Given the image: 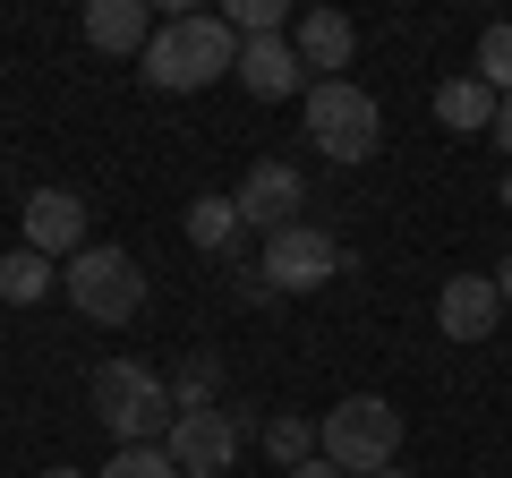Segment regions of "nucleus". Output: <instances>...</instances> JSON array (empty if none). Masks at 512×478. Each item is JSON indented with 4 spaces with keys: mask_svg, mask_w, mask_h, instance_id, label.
Wrapping results in <instances>:
<instances>
[{
    "mask_svg": "<svg viewBox=\"0 0 512 478\" xmlns=\"http://www.w3.org/2000/svg\"><path fill=\"white\" fill-rule=\"evenodd\" d=\"M239 231H248V222H239V197H222V188H205V197L188 205V248H205V257H231Z\"/></svg>",
    "mask_w": 512,
    "mask_h": 478,
    "instance_id": "nucleus-15",
    "label": "nucleus"
},
{
    "mask_svg": "<svg viewBox=\"0 0 512 478\" xmlns=\"http://www.w3.org/2000/svg\"><path fill=\"white\" fill-rule=\"evenodd\" d=\"M316 453H325L333 470H350V478L393 470V453H402V410L384 402V393H350V402H333L325 419H316Z\"/></svg>",
    "mask_w": 512,
    "mask_h": 478,
    "instance_id": "nucleus-3",
    "label": "nucleus"
},
{
    "mask_svg": "<svg viewBox=\"0 0 512 478\" xmlns=\"http://www.w3.org/2000/svg\"><path fill=\"white\" fill-rule=\"evenodd\" d=\"M265 444H274V461H282V470L316 461V427H308V419H274V427H265Z\"/></svg>",
    "mask_w": 512,
    "mask_h": 478,
    "instance_id": "nucleus-19",
    "label": "nucleus"
},
{
    "mask_svg": "<svg viewBox=\"0 0 512 478\" xmlns=\"http://www.w3.org/2000/svg\"><path fill=\"white\" fill-rule=\"evenodd\" d=\"M163 453L180 461V478H231L239 461V419L231 410H180L163 436Z\"/></svg>",
    "mask_w": 512,
    "mask_h": 478,
    "instance_id": "nucleus-7",
    "label": "nucleus"
},
{
    "mask_svg": "<svg viewBox=\"0 0 512 478\" xmlns=\"http://www.w3.org/2000/svg\"><path fill=\"white\" fill-rule=\"evenodd\" d=\"M231 197H239V222H248V231L274 239V231H291V222H299V205H308V180H299L291 163H256L248 180L231 188Z\"/></svg>",
    "mask_w": 512,
    "mask_h": 478,
    "instance_id": "nucleus-8",
    "label": "nucleus"
},
{
    "mask_svg": "<svg viewBox=\"0 0 512 478\" xmlns=\"http://www.w3.org/2000/svg\"><path fill=\"white\" fill-rule=\"evenodd\" d=\"M86 402H94V419L111 427L120 444H163L171 436V385L146 368V359H103V368L86 376Z\"/></svg>",
    "mask_w": 512,
    "mask_h": 478,
    "instance_id": "nucleus-2",
    "label": "nucleus"
},
{
    "mask_svg": "<svg viewBox=\"0 0 512 478\" xmlns=\"http://www.w3.org/2000/svg\"><path fill=\"white\" fill-rule=\"evenodd\" d=\"M470 77H487L495 94H512V26H487V35H478V69Z\"/></svg>",
    "mask_w": 512,
    "mask_h": 478,
    "instance_id": "nucleus-18",
    "label": "nucleus"
},
{
    "mask_svg": "<svg viewBox=\"0 0 512 478\" xmlns=\"http://www.w3.org/2000/svg\"><path fill=\"white\" fill-rule=\"evenodd\" d=\"M239 52H248V43L231 35V18H197V9H180V18L154 26V43L137 52V69H146L154 94H197V86H214L222 69H239Z\"/></svg>",
    "mask_w": 512,
    "mask_h": 478,
    "instance_id": "nucleus-1",
    "label": "nucleus"
},
{
    "mask_svg": "<svg viewBox=\"0 0 512 478\" xmlns=\"http://www.w3.org/2000/svg\"><path fill=\"white\" fill-rule=\"evenodd\" d=\"M239 86H248L256 103H291V94L316 86V77H308V60H299L291 35H256L248 52H239Z\"/></svg>",
    "mask_w": 512,
    "mask_h": 478,
    "instance_id": "nucleus-11",
    "label": "nucleus"
},
{
    "mask_svg": "<svg viewBox=\"0 0 512 478\" xmlns=\"http://www.w3.org/2000/svg\"><path fill=\"white\" fill-rule=\"evenodd\" d=\"M495 111H504V94H495L487 77H453V86H436V120H444L453 137L495 129Z\"/></svg>",
    "mask_w": 512,
    "mask_h": 478,
    "instance_id": "nucleus-14",
    "label": "nucleus"
},
{
    "mask_svg": "<svg viewBox=\"0 0 512 478\" xmlns=\"http://www.w3.org/2000/svg\"><path fill=\"white\" fill-rule=\"evenodd\" d=\"M308 137H316V154H333V163H376V146H384V111H376V94L367 86H350V77H325V86H308Z\"/></svg>",
    "mask_w": 512,
    "mask_h": 478,
    "instance_id": "nucleus-5",
    "label": "nucleus"
},
{
    "mask_svg": "<svg viewBox=\"0 0 512 478\" xmlns=\"http://www.w3.org/2000/svg\"><path fill=\"white\" fill-rule=\"evenodd\" d=\"M26 248L35 257H77L86 248V197L77 188H35L26 197Z\"/></svg>",
    "mask_w": 512,
    "mask_h": 478,
    "instance_id": "nucleus-10",
    "label": "nucleus"
},
{
    "mask_svg": "<svg viewBox=\"0 0 512 478\" xmlns=\"http://www.w3.org/2000/svg\"><path fill=\"white\" fill-rule=\"evenodd\" d=\"M291 43H299V60H308V77L325 86L333 69H350V52H359V35H350V18L342 9H308V18L291 26Z\"/></svg>",
    "mask_w": 512,
    "mask_h": 478,
    "instance_id": "nucleus-12",
    "label": "nucleus"
},
{
    "mask_svg": "<svg viewBox=\"0 0 512 478\" xmlns=\"http://www.w3.org/2000/svg\"><path fill=\"white\" fill-rule=\"evenodd\" d=\"M333 274H342V248H333V231H316V222H291V231L265 239V282H274V291L308 299V291H325Z\"/></svg>",
    "mask_w": 512,
    "mask_h": 478,
    "instance_id": "nucleus-6",
    "label": "nucleus"
},
{
    "mask_svg": "<svg viewBox=\"0 0 512 478\" xmlns=\"http://www.w3.org/2000/svg\"><path fill=\"white\" fill-rule=\"evenodd\" d=\"M495 316H504L495 274H453L436 291V333H444V342H495Z\"/></svg>",
    "mask_w": 512,
    "mask_h": 478,
    "instance_id": "nucleus-9",
    "label": "nucleus"
},
{
    "mask_svg": "<svg viewBox=\"0 0 512 478\" xmlns=\"http://www.w3.org/2000/svg\"><path fill=\"white\" fill-rule=\"evenodd\" d=\"M94 478H180V461H171L163 444H120V453H111Z\"/></svg>",
    "mask_w": 512,
    "mask_h": 478,
    "instance_id": "nucleus-17",
    "label": "nucleus"
},
{
    "mask_svg": "<svg viewBox=\"0 0 512 478\" xmlns=\"http://www.w3.org/2000/svg\"><path fill=\"white\" fill-rule=\"evenodd\" d=\"M495 291H504V308H512V248H504V265H495Z\"/></svg>",
    "mask_w": 512,
    "mask_h": 478,
    "instance_id": "nucleus-22",
    "label": "nucleus"
},
{
    "mask_svg": "<svg viewBox=\"0 0 512 478\" xmlns=\"http://www.w3.org/2000/svg\"><path fill=\"white\" fill-rule=\"evenodd\" d=\"M376 478H410V470H402V461H393V470H376Z\"/></svg>",
    "mask_w": 512,
    "mask_h": 478,
    "instance_id": "nucleus-24",
    "label": "nucleus"
},
{
    "mask_svg": "<svg viewBox=\"0 0 512 478\" xmlns=\"http://www.w3.org/2000/svg\"><path fill=\"white\" fill-rule=\"evenodd\" d=\"M291 478H350V470H333V461H325V453H316V461H299V470H291Z\"/></svg>",
    "mask_w": 512,
    "mask_h": 478,
    "instance_id": "nucleus-21",
    "label": "nucleus"
},
{
    "mask_svg": "<svg viewBox=\"0 0 512 478\" xmlns=\"http://www.w3.org/2000/svg\"><path fill=\"white\" fill-rule=\"evenodd\" d=\"M504 205H512V171H504Z\"/></svg>",
    "mask_w": 512,
    "mask_h": 478,
    "instance_id": "nucleus-25",
    "label": "nucleus"
},
{
    "mask_svg": "<svg viewBox=\"0 0 512 478\" xmlns=\"http://www.w3.org/2000/svg\"><path fill=\"white\" fill-rule=\"evenodd\" d=\"M43 478H86V470H69V461H60V470H43Z\"/></svg>",
    "mask_w": 512,
    "mask_h": 478,
    "instance_id": "nucleus-23",
    "label": "nucleus"
},
{
    "mask_svg": "<svg viewBox=\"0 0 512 478\" xmlns=\"http://www.w3.org/2000/svg\"><path fill=\"white\" fill-rule=\"evenodd\" d=\"M86 43L94 52H146L154 43V9L146 0H94L86 9Z\"/></svg>",
    "mask_w": 512,
    "mask_h": 478,
    "instance_id": "nucleus-13",
    "label": "nucleus"
},
{
    "mask_svg": "<svg viewBox=\"0 0 512 478\" xmlns=\"http://www.w3.org/2000/svg\"><path fill=\"white\" fill-rule=\"evenodd\" d=\"M60 291H69V308L86 316V325H128V316L146 308V274H137V257L111 248V239H86V248L60 265Z\"/></svg>",
    "mask_w": 512,
    "mask_h": 478,
    "instance_id": "nucleus-4",
    "label": "nucleus"
},
{
    "mask_svg": "<svg viewBox=\"0 0 512 478\" xmlns=\"http://www.w3.org/2000/svg\"><path fill=\"white\" fill-rule=\"evenodd\" d=\"M43 291H60V274H52V257H35V248H9V257H0V299H9V308H35Z\"/></svg>",
    "mask_w": 512,
    "mask_h": 478,
    "instance_id": "nucleus-16",
    "label": "nucleus"
},
{
    "mask_svg": "<svg viewBox=\"0 0 512 478\" xmlns=\"http://www.w3.org/2000/svg\"><path fill=\"white\" fill-rule=\"evenodd\" d=\"M487 137H495V146L512 154V94H504V111H495V129H487Z\"/></svg>",
    "mask_w": 512,
    "mask_h": 478,
    "instance_id": "nucleus-20",
    "label": "nucleus"
}]
</instances>
